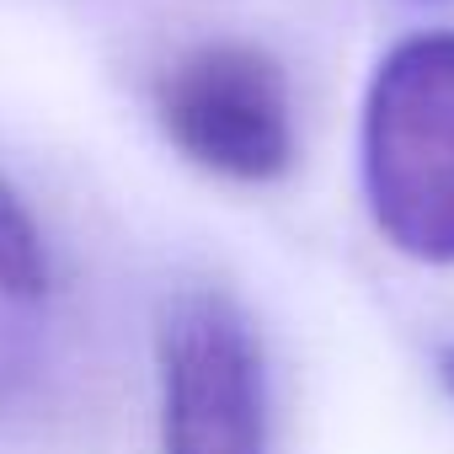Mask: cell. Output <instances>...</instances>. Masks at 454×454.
<instances>
[{"instance_id": "1", "label": "cell", "mask_w": 454, "mask_h": 454, "mask_svg": "<svg viewBox=\"0 0 454 454\" xmlns=\"http://www.w3.org/2000/svg\"><path fill=\"white\" fill-rule=\"evenodd\" d=\"M358 171L374 231L411 262L454 268V33H411L380 59Z\"/></svg>"}, {"instance_id": "2", "label": "cell", "mask_w": 454, "mask_h": 454, "mask_svg": "<svg viewBox=\"0 0 454 454\" xmlns=\"http://www.w3.org/2000/svg\"><path fill=\"white\" fill-rule=\"evenodd\" d=\"M160 454H268V358L252 316L219 284H182L155 321Z\"/></svg>"}, {"instance_id": "3", "label": "cell", "mask_w": 454, "mask_h": 454, "mask_svg": "<svg viewBox=\"0 0 454 454\" xmlns=\"http://www.w3.org/2000/svg\"><path fill=\"white\" fill-rule=\"evenodd\" d=\"M166 139L208 176L268 187L294 166V102L278 59L257 43H198L155 86Z\"/></svg>"}, {"instance_id": "4", "label": "cell", "mask_w": 454, "mask_h": 454, "mask_svg": "<svg viewBox=\"0 0 454 454\" xmlns=\"http://www.w3.org/2000/svg\"><path fill=\"white\" fill-rule=\"evenodd\" d=\"M54 284L49 268V247L33 208L22 203V192L0 176V294L6 300H43Z\"/></svg>"}, {"instance_id": "5", "label": "cell", "mask_w": 454, "mask_h": 454, "mask_svg": "<svg viewBox=\"0 0 454 454\" xmlns=\"http://www.w3.org/2000/svg\"><path fill=\"white\" fill-rule=\"evenodd\" d=\"M438 380H443V390L454 395V342H449V348H438Z\"/></svg>"}]
</instances>
